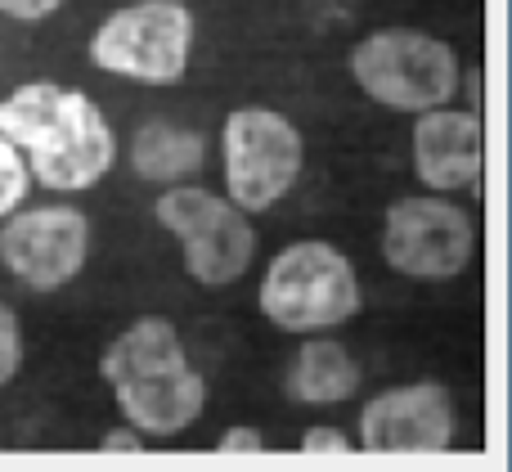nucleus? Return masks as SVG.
Here are the masks:
<instances>
[{
  "label": "nucleus",
  "mask_w": 512,
  "mask_h": 472,
  "mask_svg": "<svg viewBox=\"0 0 512 472\" xmlns=\"http://www.w3.org/2000/svg\"><path fill=\"white\" fill-rule=\"evenodd\" d=\"M0 135L23 153L32 180L54 194H86L117 162L104 108L59 81H23L9 90L0 99Z\"/></svg>",
  "instance_id": "nucleus-1"
},
{
  "label": "nucleus",
  "mask_w": 512,
  "mask_h": 472,
  "mask_svg": "<svg viewBox=\"0 0 512 472\" xmlns=\"http://www.w3.org/2000/svg\"><path fill=\"white\" fill-rule=\"evenodd\" d=\"M99 378L108 383L122 419L153 441L189 432L207 410V378L189 360L180 329L162 315L126 324L99 356Z\"/></svg>",
  "instance_id": "nucleus-2"
},
{
  "label": "nucleus",
  "mask_w": 512,
  "mask_h": 472,
  "mask_svg": "<svg viewBox=\"0 0 512 472\" xmlns=\"http://www.w3.org/2000/svg\"><path fill=\"white\" fill-rule=\"evenodd\" d=\"M256 306L279 333L306 338V333H333L346 320H355L364 293L342 248L324 239H301L270 257Z\"/></svg>",
  "instance_id": "nucleus-3"
},
{
  "label": "nucleus",
  "mask_w": 512,
  "mask_h": 472,
  "mask_svg": "<svg viewBox=\"0 0 512 472\" xmlns=\"http://www.w3.org/2000/svg\"><path fill=\"white\" fill-rule=\"evenodd\" d=\"M459 54L423 27H378L351 50V81L391 113H427L459 95Z\"/></svg>",
  "instance_id": "nucleus-4"
},
{
  "label": "nucleus",
  "mask_w": 512,
  "mask_h": 472,
  "mask_svg": "<svg viewBox=\"0 0 512 472\" xmlns=\"http://www.w3.org/2000/svg\"><path fill=\"white\" fill-rule=\"evenodd\" d=\"M153 221L180 243L185 275L198 288H230L252 270L256 230L252 216L225 194L203 185H162L153 198Z\"/></svg>",
  "instance_id": "nucleus-5"
},
{
  "label": "nucleus",
  "mask_w": 512,
  "mask_h": 472,
  "mask_svg": "<svg viewBox=\"0 0 512 472\" xmlns=\"http://www.w3.org/2000/svg\"><path fill=\"white\" fill-rule=\"evenodd\" d=\"M194 14L180 0L122 5L90 36V63L135 86H180L194 59Z\"/></svg>",
  "instance_id": "nucleus-6"
},
{
  "label": "nucleus",
  "mask_w": 512,
  "mask_h": 472,
  "mask_svg": "<svg viewBox=\"0 0 512 472\" xmlns=\"http://www.w3.org/2000/svg\"><path fill=\"white\" fill-rule=\"evenodd\" d=\"M221 167L225 198L243 212H270L279 198L292 194L306 167V140L297 122L279 108L243 104L221 126Z\"/></svg>",
  "instance_id": "nucleus-7"
},
{
  "label": "nucleus",
  "mask_w": 512,
  "mask_h": 472,
  "mask_svg": "<svg viewBox=\"0 0 512 472\" xmlns=\"http://www.w3.org/2000/svg\"><path fill=\"white\" fill-rule=\"evenodd\" d=\"M477 257V221L445 194H405L382 216V261L405 279L445 284Z\"/></svg>",
  "instance_id": "nucleus-8"
},
{
  "label": "nucleus",
  "mask_w": 512,
  "mask_h": 472,
  "mask_svg": "<svg viewBox=\"0 0 512 472\" xmlns=\"http://www.w3.org/2000/svg\"><path fill=\"white\" fill-rule=\"evenodd\" d=\"M90 221L77 207H27L0 221V266L32 293H59L86 270Z\"/></svg>",
  "instance_id": "nucleus-9"
},
{
  "label": "nucleus",
  "mask_w": 512,
  "mask_h": 472,
  "mask_svg": "<svg viewBox=\"0 0 512 472\" xmlns=\"http://www.w3.org/2000/svg\"><path fill=\"white\" fill-rule=\"evenodd\" d=\"M459 432L454 396L441 383H405L369 396L360 410L364 455H445Z\"/></svg>",
  "instance_id": "nucleus-10"
},
{
  "label": "nucleus",
  "mask_w": 512,
  "mask_h": 472,
  "mask_svg": "<svg viewBox=\"0 0 512 472\" xmlns=\"http://www.w3.org/2000/svg\"><path fill=\"white\" fill-rule=\"evenodd\" d=\"M486 131L477 108H427L414 113V171L432 194H459L481 185Z\"/></svg>",
  "instance_id": "nucleus-11"
},
{
  "label": "nucleus",
  "mask_w": 512,
  "mask_h": 472,
  "mask_svg": "<svg viewBox=\"0 0 512 472\" xmlns=\"http://www.w3.org/2000/svg\"><path fill=\"white\" fill-rule=\"evenodd\" d=\"M360 383L364 374L355 356L328 333H306V342L288 365V378H283V387L297 405H342L360 392Z\"/></svg>",
  "instance_id": "nucleus-12"
},
{
  "label": "nucleus",
  "mask_w": 512,
  "mask_h": 472,
  "mask_svg": "<svg viewBox=\"0 0 512 472\" xmlns=\"http://www.w3.org/2000/svg\"><path fill=\"white\" fill-rule=\"evenodd\" d=\"M207 162V140L198 131L171 122H144L131 135V167L149 185H180L198 176Z\"/></svg>",
  "instance_id": "nucleus-13"
},
{
  "label": "nucleus",
  "mask_w": 512,
  "mask_h": 472,
  "mask_svg": "<svg viewBox=\"0 0 512 472\" xmlns=\"http://www.w3.org/2000/svg\"><path fill=\"white\" fill-rule=\"evenodd\" d=\"M27 189H32V171H27L23 153L0 135V221H5L14 207H23Z\"/></svg>",
  "instance_id": "nucleus-14"
},
{
  "label": "nucleus",
  "mask_w": 512,
  "mask_h": 472,
  "mask_svg": "<svg viewBox=\"0 0 512 472\" xmlns=\"http://www.w3.org/2000/svg\"><path fill=\"white\" fill-rule=\"evenodd\" d=\"M23 369V329H18V315L0 302V392L18 378Z\"/></svg>",
  "instance_id": "nucleus-15"
},
{
  "label": "nucleus",
  "mask_w": 512,
  "mask_h": 472,
  "mask_svg": "<svg viewBox=\"0 0 512 472\" xmlns=\"http://www.w3.org/2000/svg\"><path fill=\"white\" fill-rule=\"evenodd\" d=\"M270 450V441L261 437L256 428H225L221 437H216V455H230V459H252V455H265Z\"/></svg>",
  "instance_id": "nucleus-16"
},
{
  "label": "nucleus",
  "mask_w": 512,
  "mask_h": 472,
  "mask_svg": "<svg viewBox=\"0 0 512 472\" xmlns=\"http://www.w3.org/2000/svg\"><path fill=\"white\" fill-rule=\"evenodd\" d=\"M297 450L301 455H351V441H346V432H337V428H310V432H301V441H297Z\"/></svg>",
  "instance_id": "nucleus-17"
},
{
  "label": "nucleus",
  "mask_w": 512,
  "mask_h": 472,
  "mask_svg": "<svg viewBox=\"0 0 512 472\" xmlns=\"http://www.w3.org/2000/svg\"><path fill=\"white\" fill-rule=\"evenodd\" d=\"M68 0H0V14L18 18V23H41V18L59 14Z\"/></svg>",
  "instance_id": "nucleus-18"
},
{
  "label": "nucleus",
  "mask_w": 512,
  "mask_h": 472,
  "mask_svg": "<svg viewBox=\"0 0 512 472\" xmlns=\"http://www.w3.org/2000/svg\"><path fill=\"white\" fill-rule=\"evenodd\" d=\"M99 450L104 455H144V437L135 428H113V432H104Z\"/></svg>",
  "instance_id": "nucleus-19"
},
{
  "label": "nucleus",
  "mask_w": 512,
  "mask_h": 472,
  "mask_svg": "<svg viewBox=\"0 0 512 472\" xmlns=\"http://www.w3.org/2000/svg\"><path fill=\"white\" fill-rule=\"evenodd\" d=\"M459 86H468V108H477L481 113V68H463Z\"/></svg>",
  "instance_id": "nucleus-20"
}]
</instances>
